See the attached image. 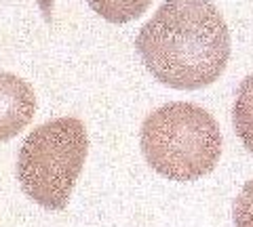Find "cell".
<instances>
[{"label":"cell","mask_w":253,"mask_h":227,"mask_svg":"<svg viewBox=\"0 0 253 227\" xmlns=\"http://www.w3.org/2000/svg\"><path fill=\"white\" fill-rule=\"evenodd\" d=\"M230 30L211 0H165L135 38L154 80L199 91L219 80L230 59Z\"/></svg>","instance_id":"obj_1"},{"label":"cell","mask_w":253,"mask_h":227,"mask_svg":"<svg viewBox=\"0 0 253 227\" xmlns=\"http://www.w3.org/2000/svg\"><path fill=\"white\" fill-rule=\"evenodd\" d=\"M139 145L158 175L171 181H196L217 166L221 132L207 109L173 101L144 120Z\"/></svg>","instance_id":"obj_2"},{"label":"cell","mask_w":253,"mask_h":227,"mask_svg":"<svg viewBox=\"0 0 253 227\" xmlns=\"http://www.w3.org/2000/svg\"><path fill=\"white\" fill-rule=\"evenodd\" d=\"M89 137L83 120L55 118L26 137L17 158L23 194L46 210H63L83 173Z\"/></svg>","instance_id":"obj_3"},{"label":"cell","mask_w":253,"mask_h":227,"mask_svg":"<svg viewBox=\"0 0 253 227\" xmlns=\"http://www.w3.org/2000/svg\"><path fill=\"white\" fill-rule=\"evenodd\" d=\"M36 114L34 89L23 78L0 72V143L17 137Z\"/></svg>","instance_id":"obj_4"},{"label":"cell","mask_w":253,"mask_h":227,"mask_svg":"<svg viewBox=\"0 0 253 227\" xmlns=\"http://www.w3.org/2000/svg\"><path fill=\"white\" fill-rule=\"evenodd\" d=\"M232 122L241 143L253 154V74L245 78L236 91Z\"/></svg>","instance_id":"obj_5"},{"label":"cell","mask_w":253,"mask_h":227,"mask_svg":"<svg viewBox=\"0 0 253 227\" xmlns=\"http://www.w3.org/2000/svg\"><path fill=\"white\" fill-rule=\"evenodd\" d=\"M89 6L110 23H129L141 17L152 0H86Z\"/></svg>","instance_id":"obj_6"},{"label":"cell","mask_w":253,"mask_h":227,"mask_svg":"<svg viewBox=\"0 0 253 227\" xmlns=\"http://www.w3.org/2000/svg\"><path fill=\"white\" fill-rule=\"evenodd\" d=\"M234 227H253V181L243 185L239 198L234 200Z\"/></svg>","instance_id":"obj_7"},{"label":"cell","mask_w":253,"mask_h":227,"mask_svg":"<svg viewBox=\"0 0 253 227\" xmlns=\"http://www.w3.org/2000/svg\"><path fill=\"white\" fill-rule=\"evenodd\" d=\"M38 4H41V9H42L44 19L51 21V17H53V0H38Z\"/></svg>","instance_id":"obj_8"}]
</instances>
